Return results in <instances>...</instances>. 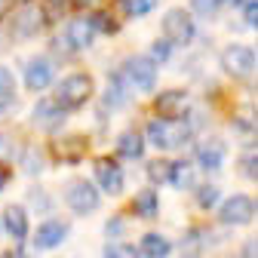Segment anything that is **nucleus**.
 Masks as SVG:
<instances>
[{"instance_id":"nucleus-1","label":"nucleus","mask_w":258,"mask_h":258,"mask_svg":"<svg viewBox=\"0 0 258 258\" xmlns=\"http://www.w3.org/2000/svg\"><path fill=\"white\" fill-rule=\"evenodd\" d=\"M148 139L160 151H175L190 139V123L181 117H163V120H151L148 123Z\"/></svg>"},{"instance_id":"nucleus-2","label":"nucleus","mask_w":258,"mask_h":258,"mask_svg":"<svg viewBox=\"0 0 258 258\" xmlns=\"http://www.w3.org/2000/svg\"><path fill=\"white\" fill-rule=\"evenodd\" d=\"M92 92H95V83H92L89 74H83V71L68 74L64 80H58V86H55V105L64 108V111H68V108H80V105H86L92 99Z\"/></svg>"},{"instance_id":"nucleus-3","label":"nucleus","mask_w":258,"mask_h":258,"mask_svg":"<svg viewBox=\"0 0 258 258\" xmlns=\"http://www.w3.org/2000/svg\"><path fill=\"white\" fill-rule=\"evenodd\" d=\"M163 34H166V40L172 46H187L194 37H197V25H194L187 10L175 7V10H169L163 16Z\"/></svg>"},{"instance_id":"nucleus-4","label":"nucleus","mask_w":258,"mask_h":258,"mask_svg":"<svg viewBox=\"0 0 258 258\" xmlns=\"http://www.w3.org/2000/svg\"><path fill=\"white\" fill-rule=\"evenodd\" d=\"M120 74L133 83L136 89H142V92H151L157 86V64L148 55H129L120 64Z\"/></svg>"},{"instance_id":"nucleus-5","label":"nucleus","mask_w":258,"mask_h":258,"mask_svg":"<svg viewBox=\"0 0 258 258\" xmlns=\"http://www.w3.org/2000/svg\"><path fill=\"white\" fill-rule=\"evenodd\" d=\"M64 200H68V209H71L74 215H92L95 209L102 206L99 190H95V184L86 181V178L74 181L68 190H64Z\"/></svg>"},{"instance_id":"nucleus-6","label":"nucleus","mask_w":258,"mask_h":258,"mask_svg":"<svg viewBox=\"0 0 258 258\" xmlns=\"http://www.w3.org/2000/svg\"><path fill=\"white\" fill-rule=\"evenodd\" d=\"M221 68L231 77H246L255 71V49L243 43H231L221 49Z\"/></svg>"},{"instance_id":"nucleus-7","label":"nucleus","mask_w":258,"mask_h":258,"mask_svg":"<svg viewBox=\"0 0 258 258\" xmlns=\"http://www.w3.org/2000/svg\"><path fill=\"white\" fill-rule=\"evenodd\" d=\"M92 175H95V184L105 194H111V197H117L123 190V166L117 157H99L92 163Z\"/></svg>"},{"instance_id":"nucleus-8","label":"nucleus","mask_w":258,"mask_h":258,"mask_svg":"<svg viewBox=\"0 0 258 258\" xmlns=\"http://www.w3.org/2000/svg\"><path fill=\"white\" fill-rule=\"evenodd\" d=\"M252 215H255V200L252 197H243V194H237V197H231V200H224L221 209H218L221 224H246V221H252Z\"/></svg>"},{"instance_id":"nucleus-9","label":"nucleus","mask_w":258,"mask_h":258,"mask_svg":"<svg viewBox=\"0 0 258 258\" xmlns=\"http://www.w3.org/2000/svg\"><path fill=\"white\" fill-rule=\"evenodd\" d=\"M46 28V10L43 7H34V4H28L22 7L19 19H16V37H37L40 31Z\"/></svg>"},{"instance_id":"nucleus-10","label":"nucleus","mask_w":258,"mask_h":258,"mask_svg":"<svg viewBox=\"0 0 258 258\" xmlns=\"http://www.w3.org/2000/svg\"><path fill=\"white\" fill-rule=\"evenodd\" d=\"M61 40L68 43V49H89L95 40V28L89 19H71V25L64 28Z\"/></svg>"},{"instance_id":"nucleus-11","label":"nucleus","mask_w":258,"mask_h":258,"mask_svg":"<svg viewBox=\"0 0 258 258\" xmlns=\"http://www.w3.org/2000/svg\"><path fill=\"white\" fill-rule=\"evenodd\" d=\"M68 234H71V228L64 221H43L40 228H37V237H34V246L37 249H55V246H61L64 240H68Z\"/></svg>"},{"instance_id":"nucleus-12","label":"nucleus","mask_w":258,"mask_h":258,"mask_svg":"<svg viewBox=\"0 0 258 258\" xmlns=\"http://www.w3.org/2000/svg\"><path fill=\"white\" fill-rule=\"evenodd\" d=\"M52 83V61L46 58H31L28 68H25V86L31 92H43Z\"/></svg>"},{"instance_id":"nucleus-13","label":"nucleus","mask_w":258,"mask_h":258,"mask_svg":"<svg viewBox=\"0 0 258 258\" xmlns=\"http://www.w3.org/2000/svg\"><path fill=\"white\" fill-rule=\"evenodd\" d=\"M224 154H228V145H224L221 139H215V136L197 145V160H200V163H203L209 172L221 169V163H224Z\"/></svg>"},{"instance_id":"nucleus-14","label":"nucleus","mask_w":258,"mask_h":258,"mask_svg":"<svg viewBox=\"0 0 258 258\" xmlns=\"http://www.w3.org/2000/svg\"><path fill=\"white\" fill-rule=\"evenodd\" d=\"M190 99H187V92L184 89H169L163 95H157V114H163V117H181L187 111Z\"/></svg>"},{"instance_id":"nucleus-15","label":"nucleus","mask_w":258,"mask_h":258,"mask_svg":"<svg viewBox=\"0 0 258 258\" xmlns=\"http://www.w3.org/2000/svg\"><path fill=\"white\" fill-rule=\"evenodd\" d=\"M4 228H7V234L16 237V240H25V237H28V212H25L19 203H10V206L4 209Z\"/></svg>"},{"instance_id":"nucleus-16","label":"nucleus","mask_w":258,"mask_h":258,"mask_svg":"<svg viewBox=\"0 0 258 258\" xmlns=\"http://www.w3.org/2000/svg\"><path fill=\"white\" fill-rule=\"evenodd\" d=\"M117 154L126 160H139L145 154V136L139 129H126V133L117 136Z\"/></svg>"},{"instance_id":"nucleus-17","label":"nucleus","mask_w":258,"mask_h":258,"mask_svg":"<svg viewBox=\"0 0 258 258\" xmlns=\"http://www.w3.org/2000/svg\"><path fill=\"white\" fill-rule=\"evenodd\" d=\"M34 123L43 129H58L64 123V108H58L55 102H37L34 108Z\"/></svg>"},{"instance_id":"nucleus-18","label":"nucleus","mask_w":258,"mask_h":258,"mask_svg":"<svg viewBox=\"0 0 258 258\" xmlns=\"http://www.w3.org/2000/svg\"><path fill=\"white\" fill-rule=\"evenodd\" d=\"M133 209H136V215H142V218H157V212H160V197H157V190H154V187H142V190L136 194V200H133Z\"/></svg>"},{"instance_id":"nucleus-19","label":"nucleus","mask_w":258,"mask_h":258,"mask_svg":"<svg viewBox=\"0 0 258 258\" xmlns=\"http://www.w3.org/2000/svg\"><path fill=\"white\" fill-rule=\"evenodd\" d=\"M139 246H142L145 258H169L172 255V243L166 237H160V234H145Z\"/></svg>"},{"instance_id":"nucleus-20","label":"nucleus","mask_w":258,"mask_h":258,"mask_svg":"<svg viewBox=\"0 0 258 258\" xmlns=\"http://www.w3.org/2000/svg\"><path fill=\"white\" fill-rule=\"evenodd\" d=\"M86 151V142L83 139H61V142H55V154H58V160H64V163H77L80 160V154Z\"/></svg>"},{"instance_id":"nucleus-21","label":"nucleus","mask_w":258,"mask_h":258,"mask_svg":"<svg viewBox=\"0 0 258 258\" xmlns=\"http://www.w3.org/2000/svg\"><path fill=\"white\" fill-rule=\"evenodd\" d=\"M169 169H172V163H169V160H163V157H154V160H148V163H145V172H148V178L154 184H166L169 181Z\"/></svg>"},{"instance_id":"nucleus-22","label":"nucleus","mask_w":258,"mask_h":258,"mask_svg":"<svg viewBox=\"0 0 258 258\" xmlns=\"http://www.w3.org/2000/svg\"><path fill=\"white\" fill-rule=\"evenodd\" d=\"M105 105H108L111 111L129 108V92H126V86H123L120 80H114V83L108 86V92H105Z\"/></svg>"},{"instance_id":"nucleus-23","label":"nucleus","mask_w":258,"mask_h":258,"mask_svg":"<svg viewBox=\"0 0 258 258\" xmlns=\"http://www.w3.org/2000/svg\"><path fill=\"white\" fill-rule=\"evenodd\" d=\"M169 184H175V187H181V190L194 184V166L187 163V160L172 163V169H169Z\"/></svg>"},{"instance_id":"nucleus-24","label":"nucleus","mask_w":258,"mask_h":258,"mask_svg":"<svg viewBox=\"0 0 258 258\" xmlns=\"http://www.w3.org/2000/svg\"><path fill=\"white\" fill-rule=\"evenodd\" d=\"M89 22H92V28H95V31H102V34H117V31H120V25H117V22H114L105 10H99V13H95Z\"/></svg>"},{"instance_id":"nucleus-25","label":"nucleus","mask_w":258,"mask_h":258,"mask_svg":"<svg viewBox=\"0 0 258 258\" xmlns=\"http://www.w3.org/2000/svg\"><path fill=\"white\" fill-rule=\"evenodd\" d=\"M172 58V43L163 37V40H157V43H151V61L154 64H166Z\"/></svg>"},{"instance_id":"nucleus-26","label":"nucleus","mask_w":258,"mask_h":258,"mask_svg":"<svg viewBox=\"0 0 258 258\" xmlns=\"http://www.w3.org/2000/svg\"><path fill=\"white\" fill-rule=\"evenodd\" d=\"M218 197H221V190H218L215 184H203V187H197V203H200V209H212V206L218 203Z\"/></svg>"},{"instance_id":"nucleus-27","label":"nucleus","mask_w":258,"mask_h":258,"mask_svg":"<svg viewBox=\"0 0 258 258\" xmlns=\"http://www.w3.org/2000/svg\"><path fill=\"white\" fill-rule=\"evenodd\" d=\"M218 4H221V0H190L194 16H200V19H212L218 13Z\"/></svg>"},{"instance_id":"nucleus-28","label":"nucleus","mask_w":258,"mask_h":258,"mask_svg":"<svg viewBox=\"0 0 258 258\" xmlns=\"http://www.w3.org/2000/svg\"><path fill=\"white\" fill-rule=\"evenodd\" d=\"M28 200H34L31 206H34L37 212H49V209H52V197H49V194H43L40 187H31V190H28Z\"/></svg>"},{"instance_id":"nucleus-29","label":"nucleus","mask_w":258,"mask_h":258,"mask_svg":"<svg viewBox=\"0 0 258 258\" xmlns=\"http://www.w3.org/2000/svg\"><path fill=\"white\" fill-rule=\"evenodd\" d=\"M123 7L129 10V16H148V13H154L157 0H123Z\"/></svg>"},{"instance_id":"nucleus-30","label":"nucleus","mask_w":258,"mask_h":258,"mask_svg":"<svg viewBox=\"0 0 258 258\" xmlns=\"http://www.w3.org/2000/svg\"><path fill=\"white\" fill-rule=\"evenodd\" d=\"M240 172H243L249 181L258 178V157H255V151H249L246 157H240Z\"/></svg>"},{"instance_id":"nucleus-31","label":"nucleus","mask_w":258,"mask_h":258,"mask_svg":"<svg viewBox=\"0 0 258 258\" xmlns=\"http://www.w3.org/2000/svg\"><path fill=\"white\" fill-rule=\"evenodd\" d=\"M40 163H43V154H40L37 148H31V151L25 154V172L37 175V172H40Z\"/></svg>"},{"instance_id":"nucleus-32","label":"nucleus","mask_w":258,"mask_h":258,"mask_svg":"<svg viewBox=\"0 0 258 258\" xmlns=\"http://www.w3.org/2000/svg\"><path fill=\"white\" fill-rule=\"evenodd\" d=\"M105 258H136V249L133 246H108L105 249Z\"/></svg>"},{"instance_id":"nucleus-33","label":"nucleus","mask_w":258,"mask_h":258,"mask_svg":"<svg viewBox=\"0 0 258 258\" xmlns=\"http://www.w3.org/2000/svg\"><path fill=\"white\" fill-rule=\"evenodd\" d=\"M123 231H126V224H123L120 215L108 218V224H105V234H108V237H123Z\"/></svg>"},{"instance_id":"nucleus-34","label":"nucleus","mask_w":258,"mask_h":258,"mask_svg":"<svg viewBox=\"0 0 258 258\" xmlns=\"http://www.w3.org/2000/svg\"><path fill=\"white\" fill-rule=\"evenodd\" d=\"M0 92H13V74L4 64H0Z\"/></svg>"},{"instance_id":"nucleus-35","label":"nucleus","mask_w":258,"mask_h":258,"mask_svg":"<svg viewBox=\"0 0 258 258\" xmlns=\"http://www.w3.org/2000/svg\"><path fill=\"white\" fill-rule=\"evenodd\" d=\"M258 4H255V0H249V4H243V13H246V25L249 28H255V16H258V10H255Z\"/></svg>"},{"instance_id":"nucleus-36","label":"nucleus","mask_w":258,"mask_h":258,"mask_svg":"<svg viewBox=\"0 0 258 258\" xmlns=\"http://www.w3.org/2000/svg\"><path fill=\"white\" fill-rule=\"evenodd\" d=\"M16 105V99H13V92H0V114H7L10 108Z\"/></svg>"},{"instance_id":"nucleus-37","label":"nucleus","mask_w":258,"mask_h":258,"mask_svg":"<svg viewBox=\"0 0 258 258\" xmlns=\"http://www.w3.org/2000/svg\"><path fill=\"white\" fill-rule=\"evenodd\" d=\"M255 249H258V243H255V237H249V240H246V246H243V255H240V258H258V255H255Z\"/></svg>"},{"instance_id":"nucleus-38","label":"nucleus","mask_w":258,"mask_h":258,"mask_svg":"<svg viewBox=\"0 0 258 258\" xmlns=\"http://www.w3.org/2000/svg\"><path fill=\"white\" fill-rule=\"evenodd\" d=\"M10 7H13V0H0V19L10 13Z\"/></svg>"},{"instance_id":"nucleus-39","label":"nucleus","mask_w":258,"mask_h":258,"mask_svg":"<svg viewBox=\"0 0 258 258\" xmlns=\"http://www.w3.org/2000/svg\"><path fill=\"white\" fill-rule=\"evenodd\" d=\"M7 181H10V172H7L4 166H0V190H4V187H7Z\"/></svg>"},{"instance_id":"nucleus-40","label":"nucleus","mask_w":258,"mask_h":258,"mask_svg":"<svg viewBox=\"0 0 258 258\" xmlns=\"http://www.w3.org/2000/svg\"><path fill=\"white\" fill-rule=\"evenodd\" d=\"M74 4H77V7H95L99 0H74Z\"/></svg>"},{"instance_id":"nucleus-41","label":"nucleus","mask_w":258,"mask_h":258,"mask_svg":"<svg viewBox=\"0 0 258 258\" xmlns=\"http://www.w3.org/2000/svg\"><path fill=\"white\" fill-rule=\"evenodd\" d=\"M4 258H25V255H22V252H19V249H13V252H7V255H4Z\"/></svg>"},{"instance_id":"nucleus-42","label":"nucleus","mask_w":258,"mask_h":258,"mask_svg":"<svg viewBox=\"0 0 258 258\" xmlns=\"http://www.w3.org/2000/svg\"><path fill=\"white\" fill-rule=\"evenodd\" d=\"M7 151V136H0V154Z\"/></svg>"},{"instance_id":"nucleus-43","label":"nucleus","mask_w":258,"mask_h":258,"mask_svg":"<svg viewBox=\"0 0 258 258\" xmlns=\"http://www.w3.org/2000/svg\"><path fill=\"white\" fill-rule=\"evenodd\" d=\"M49 4H58V0H49Z\"/></svg>"}]
</instances>
